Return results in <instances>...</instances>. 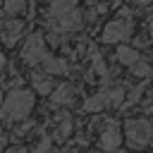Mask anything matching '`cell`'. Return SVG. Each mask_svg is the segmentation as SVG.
Returning <instances> with one entry per match:
<instances>
[{"label":"cell","mask_w":153,"mask_h":153,"mask_svg":"<svg viewBox=\"0 0 153 153\" xmlns=\"http://www.w3.org/2000/svg\"><path fill=\"white\" fill-rule=\"evenodd\" d=\"M81 24H84V14L76 7V0H50L48 26L53 33H57V36L72 33V31L81 29Z\"/></svg>","instance_id":"6da1fadb"},{"label":"cell","mask_w":153,"mask_h":153,"mask_svg":"<svg viewBox=\"0 0 153 153\" xmlns=\"http://www.w3.org/2000/svg\"><path fill=\"white\" fill-rule=\"evenodd\" d=\"M31 110H33V93L26 88H12L0 105V120L19 122V120H26Z\"/></svg>","instance_id":"7a4b0ae2"},{"label":"cell","mask_w":153,"mask_h":153,"mask_svg":"<svg viewBox=\"0 0 153 153\" xmlns=\"http://www.w3.org/2000/svg\"><path fill=\"white\" fill-rule=\"evenodd\" d=\"M122 100H124V88L122 86H103L98 93H93L84 100V110L86 112H100L103 108L120 105Z\"/></svg>","instance_id":"3957f363"},{"label":"cell","mask_w":153,"mask_h":153,"mask_svg":"<svg viewBox=\"0 0 153 153\" xmlns=\"http://www.w3.org/2000/svg\"><path fill=\"white\" fill-rule=\"evenodd\" d=\"M124 136H127V143L131 148H146L153 141V124L143 117L129 120L127 127H124Z\"/></svg>","instance_id":"277c9868"},{"label":"cell","mask_w":153,"mask_h":153,"mask_svg":"<svg viewBox=\"0 0 153 153\" xmlns=\"http://www.w3.org/2000/svg\"><path fill=\"white\" fill-rule=\"evenodd\" d=\"M134 33V22L129 19V12H124V17L110 22L103 29V43H122Z\"/></svg>","instance_id":"5b68a950"},{"label":"cell","mask_w":153,"mask_h":153,"mask_svg":"<svg viewBox=\"0 0 153 153\" xmlns=\"http://www.w3.org/2000/svg\"><path fill=\"white\" fill-rule=\"evenodd\" d=\"M45 57H48V48H45L43 36H41V33L29 36V38H26V43H24V48H22V60H24L26 65L36 67V65H41Z\"/></svg>","instance_id":"8992f818"},{"label":"cell","mask_w":153,"mask_h":153,"mask_svg":"<svg viewBox=\"0 0 153 153\" xmlns=\"http://www.w3.org/2000/svg\"><path fill=\"white\" fill-rule=\"evenodd\" d=\"M120 143H122V131H120V127H117L115 122H108V124L103 127V131H100V148L108 151V153H115V151L120 148Z\"/></svg>","instance_id":"52a82bcc"},{"label":"cell","mask_w":153,"mask_h":153,"mask_svg":"<svg viewBox=\"0 0 153 153\" xmlns=\"http://www.w3.org/2000/svg\"><path fill=\"white\" fill-rule=\"evenodd\" d=\"M22 33H24V24L19 19H5L2 22V41H5V45H17Z\"/></svg>","instance_id":"ba28073f"},{"label":"cell","mask_w":153,"mask_h":153,"mask_svg":"<svg viewBox=\"0 0 153 153\" xmlns=\"http://www.w3.org/2000/svg\"><path fill=\"white\" fill-rule=\"evenodd\" d=\"M50 100H53V105H72L74 103V88L69 84H60L53 88Z\"/></svg>","instance_id":"9c48e42d"},{"label":"cell","mask_w":153,"mask_h":153,"mask_svg":"<svg viewBox=\"0 0 153 153\" xmlns=\"http://www.w3.org/2000/svg\"><path fill=\"white\" fill-rule=\"evenodd\" d=\"M31 81H33V88L38 91V96H50L53 88H55V84H53V79H50L48 72H36Z\"/></svg>","instance_id":"30bf717a"},{"label":"cell","mask_w":153,"mask_h":153,"mask_svg":"<svg viewBox=\"0 0 153 153\" xmlns=\"http://www.w3.org/2000/svg\"><path fill=\"white\" fill-rule=\"evenodd\" d=\"M117 60L131 69V67H134L139 60H143V57H141V53H139L136 48H129V45H120V48H117Z\"/></svg>","instance_id":"8fae6325"},{"label":"cell","mask_w":153,"mask_h":153,"mask_svg":"<svg viewBox=\"0 0 153 153\" xmlns=\"http://www.w3.org/2000/svg\"><path fill=\"white\" fill-rule=\"evenodd\" d=\"M41 65H43V72H48L50 76H55V74H67V62H65L62 57H53V55H48Z\"/></svg>","instance_id":"7c38bea8"},{"label":"cell","mask_w":153,"mask_h":153,"mask_svg":"<svg viewBox=\"0 0 153 153\" xmlns=\"http://www.w3.org/2000/svg\"><path fill=\"white\" fill-rule=\"evenodd\" d=\"M24 10H26V0H5V14L19 17Z\"/></svg>","instance_id":"4fadbf2b"},{"label":"cell","mask_w":153,"mask_h":153,"mask_svg":"<svg viewBox=\"0 0 153 153\" xmlns=\"http://www.w3.org/2000/svg\"><path fill=\"white\" fill-rule=\"evenodd\" d=\"M131 72H134V76H151V74H153V67H151L146 60H139V62L131 67Z\"/></svg>","instance_id":"5bb4252c"},{"label":"cell","mask_w":153,"mask_h":153,"mask_svg":"<svg viewBox=\"0 0 153 153\" xmlns=\"http://www.w3.org/2000/svg\"><path fill=\"white\" fill-rule=\"evenodd\" d=\"M69 131H72V120H69V117H62V120H60V124L55 127V136L67 139V136H69Z\"/></svg>","instance_id":"9a60e30c"},{"label":"cell","mask_w":153,"mask_h":153,"mask_svg":"<svg viewBox=\"0 0 153 153\" xmlns=\"http://www.w3.org/2000/svg\"><path fill=\"white\" fill-rule=\"evenodd\" d=\"M50 151H53V141H50L48 136H43V139H41V143L33 148V153H50Z\"/></svg>","instance_id":"2e32d148"},{"label":"cell","mask_w":153,"mask_h":153,"mask_svg":"<svg viewBox=\"0 0 153 153\" xmlns=\"http://www.w3.org/2000/svg\"><path fill=\"white\" fill-rule=\"evenodd\" d=\"M143 91H146V86H143V84H139L136 88H131V91H129V103H139Z\"/></svg>","instance_id":"e0dca14e"},{"label":"cell","mask_w":153,"mask_h":153,"mask_svg":"<svg viewBox=\"0 0 153 153\" xmlns=\"http://www.w3.org/2000/svg\"><path fill=\"white\" fill-rule=\"evenodd\" d=\"M7 153H29L24 146H12V148H7Z\"/></svg>","instance_id":"ac0fdd59"},{"label":"cell","mask_w":153,"mask_h":153,"mask_svg":"<svg viewBox=\"0 0 153 153\" xmlns=\"http://www.w3.org/2000/svg\"><path fill=\"white\" fill-rule=\"evenodd\" d=\"M5 65H7V60H5V55H0V72L5 69Z\"/></svg>","instance_id":"d6986e66"},{"label":"cell","mask_w":153,"mask_h":153,"mask_svg":"<svg viewBox=\"0 0 153 153\" xmlns=\"http://www.w3.org/2000/svg\"><path fill=\"white\" fill-rule=\"evenodd\" d=\"M139 5H148V2H153V0H136Z\"/></svg>","instance_id":"ffe728a7"},{"label":"cell","mask_w":153,"mask_h":153,"mask_svg":"<svg viewBox=\"0 0 153 153\" xmlns=\"http://www.w3.org/2000/svg\"><path fill=\"white\" fill-rule=\"evenodd\" d=\"M110 2H115V5H120V2H122V0H110Z\"/></svg>","instance_id":"44dd1931"},{"label":"cell","mask_w":153,"mask_h":153,"mask_svg":"<svg viewBox=\"0 0 153 153\" xmlns=\"http://www.w3.org/2000/svg\"><path fill=\"white\" fill-rule=\"evenodd\" d=\"M151 36H153V24H151Z\"/></svg>","instance_id":"7402d4cb"},{"label":"cell","mask_w":153,"mask_h":153,"mask_svg":"<svg viewBox=\"0 0 153 153\" xmlns=\"http://www.w3.org/2000/svg\"><path fill=\"white\" fill-rule=\"evenodd\" d=\"M53 153H57V151H53Z\"/></svg>","instance_id":"603a6c76"},{"label":"cell","mask_w":153,"mask_h":153,"mask_svg":"<svg viewBox=\"0 0 153 153\" xmlns=\"http://www.w3.org/2000/svg\"><path fill=\"white\" fill-rule=\"evenodd\" d=\"M86 153H91V151H86Z\"/></svg>","instance_id":"cb8c5ba5"}]
</instances>
